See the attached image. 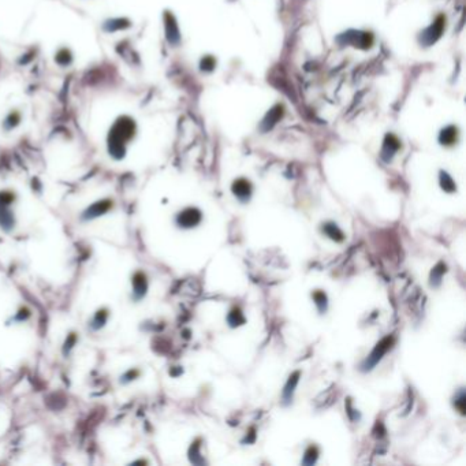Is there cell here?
<instances>
[{
	"label": "cell",
	"instance_id": "ffe728a7",
	"mask_svg": "<svg viewBox=\"0 0 466 466\" xmlns=\"http://www.w3.org/2000/svg\"><path fill=\"white\" fill-rule=\"evenodd\" d=\"M216 66V62L212 56H204V59L201 60V70L203 71H212Z\"/></svg>",
	"mask_w": 466,
	"mask_h": 466
},
{
	"label": "cell",
	"instance_id": "9a60e30c",
	"mask_svg": "<svg viewBox=\"0 0 466 466\" xmlns=\"http://www.w3.org/2000/svg\"><path fill=\"white\" fill-rule=\"evenodd\" d=\"M440 185L441 189L446 190V192L453 193L454 190H455V183H454V181L451 179V176H450L447 172H445V171H441L440 172Z\"/></svg>",
	"mask_w": 466,
	"mask_h": 466
},
{
	"label": "cell",
	"instance_id": "7402d4cb",
	"mask_svg": "<svg viewBox=\"0 0 466 466\" xmlns=\"http://www.w3.org/2000/svg\"><path fill=\"white\" fill-rule=\"evenodd\" d=\"M105 320H107V312H105V310H100V312H97L96 317H95V324H96L95 327H96V328H99V327H103L105 323Z\"/></svg>",
	"mask_w": 466,
	"mask_h": 466
},
{
	"label": "cell",
	"instance_id": "ba28073f",
	"mask_svg": "<svg viewBox=\"0 0 466 466\" xmlns=\"http://www.w3.org/2000/svg\"><path fill=\"white\" fill-rule=\"evenodd\" d=\"M282 115H283V107H282V105H275L274 108L267 114V117L264 118V121L261 122L262 131H267V130H270L271 127H274V126L276 125V122L282 118Z\"/></svg>",
	"mask_w": 466,
	"mask_h": 466
},
{
	"label": "cell",
	"instance_id": "44dd1931",
	"mask_svg": "<svg viewBox=\"0 0 466 466\" xmlns=\"http://www.w3.org/2000/svg\"><path fill=\"white\" fill-rule=\"evenodd\" d=\"M70 60H71L70 52H69L67 50H62L58 54V56H56V62L60 63V64H63V66H64V64H69Z\"/></svg>",
	"mask_w": 466,
	"mask_h": 466
},
{
	"label": "cell",
	"instance_id": "9c48e42d",
	"mask_svg": "<svg viewBox=\"0 0 466 466\" xmlns=\"http://www.w3.org/2000/svg\"><path fill=\"white\" fill-rule=\"evenodd\" d=\"M439 141L441 145L453 146L458 141V129L455 126H447L439 134Z\"/></svg>",
	"mask_w": 466,
	"mask_h": 466
},
{
	"label": "cell",
	"instance_id": "ac0fdd59",
	"mask_svg": "<svg viewBox=\"0 0 466 466\" xmlns=\"http://www.w3.org/2000/svg\"><path fill=\"white\" fill-rule=\"evenodd\" d=\"M313 298L316 301V305L320 309V312H324L325 308H327V297L323 292H316L313 294Z\"/></svg>",
	"mask_w": 466,
	"mask_h": 466
},
{
	"label": "cell",
	"instance_id": "7a4b0ae2",
	"mask_svg": "<svg viewBox=\"0 0 466 466\" xmlns=\"http://www.w3.org/2000/svg\"><path fill=\"white\" fill-rule=\"evenodd\" d=\"M338 41L341 42L342 46H353L366 50L370 48L373 44V36L369 32H356V30H349L346 33H342L338 37Z\"/></svg>",
	"mask_w": 466,
	"mask_h": 466
},
{
	"label": "cell",
	"instance_id": "d6986e66",
	"mask_svg": "<svg viewBox=\"0 0 466 466\" xmlns=\"http://www.w3.org/2000/svg\"><path fill=\"white\" fill-rule=\"evenodd\" d=\"M316 458H317V449L316 447H313V446H310V447L306 450V453H305L304 463H306V465H312V463L316 462Z\"/></svg>",
	"mask_w": 466,
	"mask_h": 466
},
{
	"label": "cell",
	"instance_id": "277c9868",
	"mask_svg": "<svg viewBox=\"0 0 466 466\" xmlns=\"http://www.w3.org/2000/svg\"><path fill=\"white\" fill-rule=\"evenodd\" d=\"M445 24H446V18L443 15H439V17L435 19L432 25L428 26L424 32H421L420 34V42L421 44H424L425 47L432 46L433 42H436L439 38H440L441 33H443V30H445Z\"/></svg>",
	"mask_w": 466,
	"mask_h": 466
},
{
	"label": "cell",
	"instance_id": "6da1fadb",
	"mask_svg": "<svg viewBox=\"0 0 466 466\" xmlns=\"http://www.w3.org/2000/svg\"><path fill=\"white\" fill-rule=\"evenodd\" d=\"M134 130H136V125L130 118L122 117L115 122L113 130L109 131L108 138L109 152L113 153V156L118 159L123 156L126 141H129L130 138L133 137Z\"/></svg>",
	"mask_w": 466,
	"mask_h": 466
},
{
	"label": "cell",
	"instance_id": "8fae6325",
	"mask_svg": "<svg viewBox=\"0 0 466 466\" xmlns=\"http://www.w3.org/2000/svg\"><path fill=\"white\" fill-rule=\"evenodd\" d=\"M111 208V203L109 201H101V203H96L95 205H92L91 208L87 209L86 212H85V217H96L99 215H103L104 212H107L108 209Z\"/></svg>",
	"mask_w": 466,
	"mask_h": 466
},
{
	"label": "cell",
	"instance_id": "3957f363",
	"mask_svg": "<svg viewBox=\"0 0 466 466\" xmlns=\"http://www.w3.org/2000/svg\"><path fill=\"white\" fill-rule=\"evenodd\" d=\"M392 342H394V338L392 337H387L382 339V341L376 345V347L373 349V351L368 356V358L365 360V362L362 364L361 368L362 370H370L373 366L378 364V362L383 358V356L388 351V349L391 347Z\"/></svg>",
	"mask_w": 466,
	"mask_h": 466
},
{
	"label": "cell",
	"instance_id": "7c38bea8",
	"mask_svg": "<svg viewBox=\"0 0 466 466\" xmlns=\"http://www.w3.org/2000/svg\"><path fill=\"white\" fill-rule=\"evenodd\" d=\"M133 286H134V294L137 298H141L146 292V278L145 275L138 272L134 275L133 278Z\"/></svg>",
	"mask_w": 466,
	"mask_h": 466
},
{
	"label": "cell",
	"instance_id": "52a82bcc",
	"mask_svg": "<svg viewBox=\"0 0 466 466\" xmlns=\"http://www.w3.org/2000/svg\"><path fill=\"white\" fill-rule=\"evenodd\" d=\"M233 192L239 200H249L250 194H252V185L246 179H238L233 183Z\"/></svg>",
	"mask_w": 466,
	"mask_h": 466
},
{
	"label": "cell",
	"instance_id": "30bf717a",
	"mask_svg": "<svg viewBox=\"0 0 466 466\" xmlns=\"http://www.w3.org/2000/svg\"><path fill=\"white\" fill-rule=\"evenodd\" d=\"M166 32L167 38L171 44H178L179 42V30L176 26L174 17L170 13L166 14Z\"/></svg>",
	"mask_w": 466,
	"mask_h": 466
},
{
	"label": "cell",
	"instance_id": "5bb4252c",
	"mask_svg": "<svg viewBox=\"0 0 466 466\" xmlns=\"http://www.w3.org/2000/svg\"><path fill=\"white\" fill-rule=\"evenodd\" d=\"M323 230H324V233L327 234L329 238H332V239L339 242L343 241V233L338 229L337 225H334V223H327Z\"/></svg>",
	"mask_w": 466,
	"mask_h": 466
},
{
	"label": "cell",
	"instance_id": "8992f818",
	"mask_svg": "<svg viewBox=\"0 0 466 466\" xmlns=\"http://www.w3.org/2000/svg\"><path fill=\"white\" fill-rule=\"evenodd\" d=\"M401 148L400 140L394 136V134H387L384 138L383 149H382V158L384 162H390L392 156L396 153V150Z\"/></svg>",
	"mask_w": 466,
	"mask_h": 466
},
{
	"label": "cell",
	"instance_id": "5b68a950",
	"mask_svg": "<svg viewBox=\"0 0 466 466\" xmlns=\"http://www.w3.org/2000/svg\"><path fill=\"white\" fill-rule=\"evenodd\" d=\"M201 221V212L198 209L196 208H188L182 211V212L179 213L178 217H176V223H178L181 227H185V229H190V227H194Z\"/></svg>",
	"mask_w": 466,
	"mask_h": 466
},
{
	"label": "cell",
	"instance_id": "2e32d148",
	"mask_svg": "<svg viewBox=\"0 0 466 466\" xmlns=\"http://www.w3.org/2000/svg\"><path fill=\"white\" fill-rule=\"evenodd\" d=\"M445 272H446V265L443 264V262H439V264L433 268L432 275H431V280H432L431 283H432V286H439V283H440V280H441V275L445 274Z\"/></svg>",
	"mask_w": 466,
	"mask_h": 466
},
{
	"label": "cell",
	"instance_id": "4fadbf2b",
	"mask_svg": "<svg viewBox=\"0 0 466 466\" xmlns=\"http://www.w3.org/2000/svg\"><path fill=\"white\" fill-rule=\"evenodd\" d=\"M298 376H300V372H296V373H293L290 376V379H289L287 384H286V387H284L283 391V400L286 404H289L293 398V392H294V388H296L297 383H298Z\"/></svg>",
	"mask_w": 466,
	"mask_h": 466
},
{
	"label": "cell",
	"instance_id": "e0dca14e",
	"mask_svg": "<svg viewBox=\"0 0 466 466\" xmlns=\"http://www.w3.org/2000/svg\"><path fill=\"white\" fill-rule=\"evenodd\" d=\"M243 321H245V319H243V316H242V313H241V310H239V309H234L233 312L230 313L229 323L231 325H233V327L242 324Z\"/></svg>",
	"mask_w": 466,
	"mask_h": 466
},
{
	"label": "cell",
	"instance_id": "603a6c76",
	"mask_svg": "<svg viewBox=\"0 0 466 466\" xmlns=\"http://www.w3.org/2000/svg\"><path fill=\"white\" fill-rule=\"evenodd\" d=\"M459 396H461V398L455 402V405H457V408L459 409V412L463 414V413H465V408H463V404H465V395H463V391L459 392Z\"/></svg>",
	"mask_w": 466,
	"mask_h": 466
}]
</instances>
